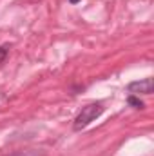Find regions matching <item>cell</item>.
I'll return each mask as SVG.
<instances>
[{
    "label": "cell",
    "mask_w": 154,
    "mask_h": 156,
    "mask_svg": "<svg viewBox=\"0 0 154 156\" xmlns=\"http://www.w3.org/2000/svg\"><path fill=\"white\" fill-rule=\"evenodd\" d=\"M103 111H105V107H103V104H100V102H96V104H89V105L82 107V111L76 115L75 122H73V129H75V131H82V129H85L91 122H94L96 118L102 116Z\"/></svg>",
    "instance_id": "cell-1"
},
{
    "label": "cell",
    "mask_w": 154,
    "mask_h": 156,
    "mask_svg": "<svg viewBox=\"0 0 154 156\" xmlns=\"http://www.w3.org/2000/svg\"><path fill=\"white\" fill-rule=\"evenodd\" d=\"M154 89V82L152 78H143V80H136V82H131L127 85V91L132 93V94H151Z\"/></svg>",
    "instance_id": "cell-2"
},
{
    "label": "cell",
    "mask_w": 154,
    "mask_h": 156,
    "mask_svg": "<svg viewBox=\"0 0 154 156\" xmlns=\"http://www.w3.org/2000/svg\"><path fill=\"white\" fill-rule=\"evenodd\" d=\"M127 104H129V105H132L134 109H143V107H145V105H143V102H142L140 98H136L134 94H131V96L127 98Z\"/></svg>",
    "instance_id": "cell-3"
},
{
    "label": "cell",
    "mask_w": 154,
    "mask_h": 156,
    "mask_svg": "<svg viewBox=\"0 0 154 156\" xmlns=\"http://www.w3.org/2000/svg\"><path fill=\"white\" fill-rule=\"evenodd\" d=\"M5 56H7V49L5 47H0V64L5 60Z\"/></svg>",
    "instance_id": "cell-4"
},
{
    "label": "cell",
    "mask_w": 154,
    "mask_h": 156,
    "mask_svg": "<svg viewBox=\"0 0 154 156\" xmlns=\"http://www.w3.org/2000/svg\"><path fill=\"white\" fill-rule=\"evenodd\" d=\"M69 2H71V4H78V2H80V0H69Z\"/></svg>",
    "instance_id": "cell-5"
}]
</instances>
